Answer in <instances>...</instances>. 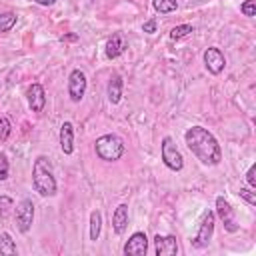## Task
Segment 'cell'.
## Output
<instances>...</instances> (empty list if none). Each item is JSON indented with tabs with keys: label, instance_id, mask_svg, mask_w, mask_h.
I'll list each match as a JSON object with an SVG mask.
<instances>
[{
	"label": "cell",
	"instance_id": "1",
	"mask_svg": "<svg viewBox=\"0 0 256 256\" xmlns=\"http://www.w3.org/2000/svg\"><path fill=\"white\" fill-rule=\"evenodd\" d=\"M184 140H186V146L190 148V152L202 164H208V166L220 164V160H222V148H220V144H218V140L214 138L212 132H208L202 126H192V128L186 130Z\"/></svg>",
	"mask_w": 256,
	"mask_h": 256
},
{
	"label": "cell",
	"instance_id": "2",
	"mask_svg": "<svg viewBox=\"0 0 256 256\" xmlns=\"http://www.w3.org/2000/svg\"><path fill=\"white\" fill-rule=\"evenodd\" d=\"M32 186L40 196L56 194V178L52 172V164L46 156H38L32 166Z\"/></svg>",
	"mask_w": 256,
	"mask_h": 256
},
{
	"label": "cell",
	"instance_id": "3",
	"mask_svg": "<svg viewBox=\"0 0 256 256\" xmlns=\"http://www.w3.org/2000/svg\"><path fill=\"white\" fill-rule=\"evenodd\" d=\"M96 154L98 158L106 160V162H114V160H120V156L124 154V142L120 136L116 134H104L100 138H96Z\"/></svg>",
	"mask_w": 256,
	"mask_h": 256
},
{
	"label": "cell",
	"instance_id": "4",
	"mask_svg": "<svg viewBox=\"0 0 256 256\" xmlns=\"http://www.w3.org/2000/svg\"><path fill=\"white\" fill-rule=\"evenodd\" d=\"M162 160H164V164H166L170 170H174V172L182 170V166H184V158H182L180 150L176 148V144L172 142L170 136H166V138L162 140Z\"/></svg>",
	"mask_w": 256,
	"mask_h": 256
},
{
	"label": "cell",
	"instance_id": "5",
	"mask_svg": "<svg viewBox=\"0 0 256 256\" xmlns=\"http://www.w3.org/2000/svg\"><path fill=\"white\" fill-rule=\"evenodd\" d=\"M212 234H214V212L206 210L204 216H202L198 234H196L194 240H192V246H196V248H206L208 242L212 240Z\"/></svg>",
	"mask_w": 256,
	"mask_h": 256
},
{
	"label": "cell",
	"instance_id": "6",
	"mask_svg": "<svg viewBox=\"0 0 256 256\" xmlns=\"http://www.w3.org/2000/svg\"><path fill=\"white\" fill-rule=\"evenodd\" d=\"M86 92V76L82 70H72L68 76V96L72 102H80Z\"/></svg>",
	"mask_w": 256,
	"mask_h": 256
},
{
	"label": "cell",
	"instance_id": "7",
	"mask_svg": "<svg viewBox=\"0 0 256 256\" xmlns=\"http://www.w3.org/2000/svg\"><path fill=\"white\" fill-rule=\"evenodd\" d=\"M34 220V202L24 198L16 208V226L20 232H28Z\"/></svg>",
	"mask_w": 256,
	"mask_h": 256
},
{
	"label": "cell",
	"instance_id": "8",
	"mask_svg": "<svg viewBox=\"0 0 256 256\" xmlns=\"http://www.w3.org/2000/svg\"><path fill=\"white\" fill-rule=\"evenodd\" d=\"M216 212H218V216H220V220L224 222V228H226L228 232H236V230H238V222H236V218H234V212H232L230 204L224 200V196H218V198H216Z\"/></svg>",
	"mask_w": 256,
	"mask_h": 256
},
{
	"label": "cell",
	"instance_id": "9",
	"mask_svg": "<svg viewBox=\"0 0 256 256\" xmlns=\"http://www.w3.org/2000/svg\"><path fill=\"white\" fill-rule=\"evenodd\" d=\"M148 250V238L144 232H134L130 240L124 244V254L126 256H144Z\"/></svg>",
	"mask_w": 256,
	"mask_h": 256
},
{
	"label": "cell",
	"instance_id": "10",
	"mask_svg": "<svg viewBox=\"0 0 256 256\" xmlns=\"http://www.w3.org/2000/svg\"><path fill=\"white\" fill-rule=\"evenodd\" d=\"M204 64L210 74H220L226 66V58L218 48H206L204 52Z\"/></svg>",
	"mask_w": 256,
	"mask_h": 256
},
{
	"label": "cell",
	"instance_id": "11",
	"mask_svg": "<svg viewBox=\"0 0 256 256\" xmlns=\"http://www.w3.org/2000/svg\"><path fill=\"white\" fill-rule=\"evenodd\" d=\"M28 106H30V110L32 112H42L44 110V104H46V92H44V88H42V84H32L30 88H28Z\"/></svg>",
	"mask_w": 256,
	"mask_h": 256
},
{
	"label": "cell",
	"instance_id": "12",
	"mask_svg": "<svg viewBox=\"0 0 256 256\" xmlns=\"http://www.w3.org/2000/svg\"><path fill=\"white\" fill-rule=\"evenodd\" d=\"M154 244H156V254L158 256H174L178 254V242H176V236H156L154 238Z\"/></svg>",
	"mask_w": 256,
	"mask_h": 256
},
{
	"label": "cell",
	"instance_id": "13",
	"mask_svg": "<svg viewBox=\"0 0 256 256\" xmlns=\"http://www.w3.org/2000/svg\"><path fill=\"white\" fill-rule=\"evenodd\" d=\"M60 148L64 154H72L74 150V126L70 122H64L60 126Z\"/></svg>",
	"mask_w": 256,
	"mask_h": 256
},
{
	"label": "cell",
	"instance_id": "14",
	"mask_svg": "<svg viewBox=\"0 0 256 256\" xmlns=\"http://www.w3.org/2000/svg\"><path fill=\"white\" fill-rule=\"evenodd\" d=\"M128 226V206L126 204H120L116 206L114 214H112V228L116 234H122Z\"/></svg>",
	"mask_w": 256,
	"mask_h": 256
},
{
	"label": "cell",
	"instance_id": "15",
	"mask_svg": "<svg viewBox=\"0 0 256 256\" xmlns=\"http://www.w3.org/2000/svg\"><path fill=\"white\" fill-rule=\"evenodd\" d=\"M124 48H126V44H124L122 36H120V34H114V36L108 38V42H106V56H108V58H118V56L124 52Z\"/></svg>",
	"mask_w": 256,
	"mask_h": 256
},
{
	"label": "cell",
	"instance_id": "16",
	"mask_svg": "<svg viewBox=\"0 0 256 256\" xmlns=\"http://www.w3.org/2000/svg\"><path fill=\"white\" fill-rule=\"evenodd\" d=\"M108 100L112 104H118L122 100V78L118 74H114L108 82Z\"/></svg>",
	"mask_w": 256,
	"mask_h": 256
},
{
	"label": "cell",
	"instance_id": "17",
	"mask_svg": "<svg viewBox=\"0 0 256 256\" xmlns=\"http://www.w3.org/2000/svg\"><path fill=\"white\" fill-rule=\"evenodd\" d=\"M0 254H6V256L16 254V244H14V240H12V236L8 232L0 234Z\"/></svg>",
	"mask_w": 256,
	"mask_h": 256
},
{
	"label": "cell",
	"instance_id": "18",
	"mask_svg": "<svg viewBox=\"0 0 256 256\" xmlns=\"http://www.w3.org/2000/svg\"><path fill=\"white\" fill-rule=\"evenodd\" d=\"M100 228H102V216H100L98 210H94L90 214V240H98Z\"/></svg>",
	"mask_w": 256,
	"mask_h": 256
},
{
	"label": "cell",
	"instance_id": "19",
	"mask_svg": "<svg viewBox=\"0 0 256 256\" xmlns=\"http://www.w3.org/2000/svg\"><path fill=\"white\" fill-rule=\"evenodd\" d=\"M152 6H154L156 12L168 14V12H174V10H176L178 2H176V0H152Z\"/></svg>",
	"mask_w": 256,
	"mask_h": 256
},
{
	"label": "cell",
	"instance_id": "20",
	"mask_svg": "<svg viewBox=\"0 0 256 256\" xmlns=\"http://www.w3.org/2000/svg\"><path fill=\"white\" fill-rule=\"evenodd\" d=\"M14 24H16V14H14V12H4V14H0V34L12 30Z\"/></svg>",
	"mask_w": 256,
	"mask_h": 256
},
{
	"label": "cell",
	"instance_id": "21",
	"mask_svg": "<svg viewBox=\"0 0 256 256\" xmlns=\"http://www.w3.org/2000/svg\"><path fill=\"white\" fill-rule=\"evenodd\" d=\"M14 202L10 196H0V218H8L12 214Z\"/></svg>",
	"mask_w": 256,
	"mask_h": 256
},
{
	"label": "cell",
	"instance_id": "22",
	"mask_svg": "<svg viewBox=\"0 0 256 256\" xmlns=\"http://www.w3.org/2000/svg\"><path fill=\"white\" fill-rule=\"evenodd\" d=\"M192 30H194V28H192L190 24H180V26L172 28V32H170V38H172V40H180V38L188 36Z\"/></svg>",
	"mask_w": 256,
	"mask_h": 256
},
{
	"label": "cell",
	"instance_id": "23",
	"mask_svg": "<svg viewBox=\"0 0 256 256\" xmlns=\"http://www.w3.org/2000/svg\"><path fill=\"white\" fill-rule=\"evenodd\" d=\"M240 12L244 14V16H254L256 14V0H246V2H242V6H240Z\"/></svg>",
	"mask_w": 256,
	"mask_h": 256
},
{
	"label": "cell",
	"instance_id": "24",
	"mask_svg": "<svg viewBox=\"0 0 256 256\" xmlns=\"http://www.w3.org/2000/svg\"><path fill=\"white\" fill-rule=\"evenodd\" d=\"M10 172V164H8V156L4 152H0V180H6Z\"/></svg>",
	"mask_w": 256,
	"mask_h": 256
},
{
	"label": "cell",
	"instance_id": "25",
	"mask_svg": "<svg viewBox=\"0 0 256 256\" xmlns=\"http://www.w3.org/2000/svg\"><path fill=\"white\" fill-rule=\"evenodd\" d=\"M10 136V120L8 118H0V140L4 142Z\"/></svg>",
	"mask_w": 256,
	"mask_h": 256
},
{
	"label": "cell",
	"instance_id": "26",
	"mask_svg": "<svg viewBox=\"0 0 256 256\" xmlns=\"http://www.w3.org/2000/svg\"><path fill=\"white\" fill-rule=\"evenodd\" d=\"M240 196H242L250 206H254V204H256V194H254L250 188H240Z\"/></svg>",
	"mask_w": 256,
	"mask_h": 256
},
{
	"label": "cell",
	"instance_id": "27",
	"mask_svg": "<svg viewBox=\"0 0 256 256\" xmlns=\"http://www.w3.org/2000/svg\"><path fill=\"white\" fill-rule=\"evenodd\" d=\"M246 180H248V184H250L252 188H256V166H254V164L248 168V172H246Z\"/></svg>",
	"mask_w": 256,
	"mask_h": 256
},
{
	"label": "cell",
	"instance_id": "28",
	"mask_svg": "<svg viewBox=\"0 0 256 256\" xmlns=\"http://www.w3.org/2000/svg\"><path fill=\"white\" fill-rule=\"evenodd\" d=\"M142 30H144L146 34H154V32H156V20L152 18V20L144 22V24H142Z\"/></svg>",
	"mask_w": 256,
	"mask_h": 256
},
{
	"label": "cell",
	"instance_id": "29",
	"mask_svg": "<svg viewBox=\"0 0 256 256\" xmlns=\"http://www.w3.org/2000/svg\"><path fill=\"white\" fill-rule=\"evenodd\" d=\"M34 2H38L40 6H52L56 0H34Z\"/></svg>",
	"mask_w": 256,
	"mask_h": 256
},
{
	"label": "cell",
	"instance_id": "30",
	"mask_svg": "<svg viewBox=\"0 0 256 256\" xmlns=\"http://www.w3.org/2000/svg\"><path fill=\"white\" fill-rule=\"evenodd\" d=\"M76 38H78V36H76V34H68V36H62V38H60V40H62V42H64V40H76Z\"/></svg>",
	"mask_w": 256,
	"mask_h": 256
},
{
	"label": "cell",
	"instance_id": "31",
	"mask_svg": "<svg viewBox=\"0 0 256 256\" xmlns=\"http://www.w3.org/2000/svg\"><path fill=\"white\" fill-rule=\"evenodd\" d=\"M90 2H94V0H90Z\"/></svg>",
	"mask_w": 256,
	"mask_h": 256
}]
</instances>
